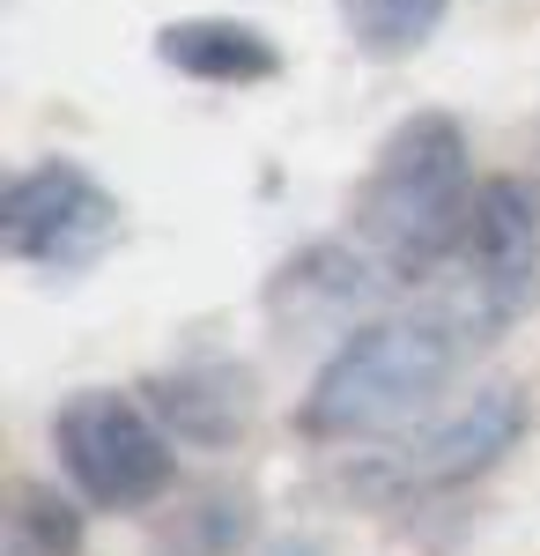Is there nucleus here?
Wrapping results in <instances>:
<instances>
[{
	"label": "nucleus",
	"instance_id": "5",
	"mask_svg": "<svg viewBox=\"0 0 540 556\" xmlns=\"http://www.w3.org/2000/svg\"><path fill=\"white\" fill-rule=\"evenodd\" d=\"M518 438H526V393L511 379H497V386H474L445 416H422L400 445L371 453L348 482H356L363 497H385V505L445 497V490H466L474 475H489Z\"/></svg>",
	"mask_w": 540,
	"mask_h": 556
},
{
	"label": "nucleus",
	"instance_id": "10",
	"mask_svg": "<svg viewBox=\"0 0 540 556\" xmlns=\"http://www.w3.org/2000/svg\"><path fill=\"white\" fill-rule=\"evenodd\" d=\"M340 8V30L356 52H371V60H408L422 45L437 38V23H445V8L452 0H333Z\"/></svg>",
	"mask_w": 540,
	"mask_h": 556
},
{
	"label": "nucleus",
	"instance_id": "1",
	"mask_svg": "<svg viewBox=\"0 0 540 556\" xmlns=\"http://www.w3.org/2000/svg\"><path fill=\"white\" fill-rule=\"evenodd\" d=\"M481 342L459 327L445 304L363 319L319 364V379H311L304 408H296V430L311 445H363V438L415 430L422 416H437V393L459 379V364Z\"/></svg>",
	"mask_w": 540,
	"mask_h": 556
},
{
	"label": "nucleus",
	"instance_id": "6",
	"mask_svg": "<svg viewBox=\"0 0 540 556\" xmlns=\"http://www.w3.org/2000/svg\"><path fill=\"white\" fill-rule=\"evenodd\" d=\"M126 208L97 172H82L75 156H44L30 172H15L8 201H0V245L23 267L44 275H89L97 260L119 245Z\"/></svg>",
	"mask_w": 540,
	"mask_h": 556
},
{
	"label": "nucleus",
	"instance_id": "8",
	"mask_svg": "<svg viewBox=\"0 0 540 556\" xmlns=\"http://www.w3.org/2000/svg\"><path fill=\"white\" fill-rule=\"evenodd\" d=\"M149 408L164 416V430L178 445H237L259 416V393H252V371L230 364V356H193L164 379L141 386Z\"/></svg>",
	"mask_w": 540,
	"mask_h": 556
},
{
	"label": "nucleus",
	"instance_id": "3",
	"mask_svg": "<svg viewBox=\"0 0 540 556\" xmlns=\"http://www.w3.org/2000/svg\"><path fill=\"white\" fill-rule=\"evenodd\" d=\"M52 453L97 513H149L178 482V438L149 401L119 386H75L52 408Z\"/></svg>",
	"mask_w": 540,
	"mask_h": 556
},
{
	"label": "nucleus",
	"instance_id": "9",
	"mask_svg": "<svg viewBox=\"0 0 540 556\" xmlns=\"http://www.w3.org/2000/svg\"><path fill=\"white\" fill-rule=\"evenodd\" d=\"M156 60L178 67L185 83H215V89H252L282 75V52L267 30L252 23H230V15H185V23H164L156 30Z\"/></svg>",
	"mask_w": 540,
	"mask_h": 556
},
{
	"label": "nucleus",
	"instance_id": "4",
	"mask_svg": "<svg viewBox=\"0 0 540 556\" xmlns=\"http://www.w3.org/2000/svg\"><path fill=\"white\" fill-rule=\"evenodd\" d=\"M445 312L474 342H497L540 304V186L533 178H481L474 215L445 260Z\"/></svg>",
	"mask_w": 540,
	"mask_h": 556
},
{
	"label": "nucleus",
	"instance_id": "2",
	"mask_svg": "<svg viewBox=\"0 0 540 556\" xmlns=\"http://www.w3.org/2000/svg\"><path fill=\"white\" fill-rule=\"evenodd\" d=\"M474 156H466V127L452 112H415L385 134L371 178L356 186L348 208V238L377 260V275H393L400 290L422 275H445L459 230L474 215Z\"/></svg>",
	"mask_w": 540,
	"mask_h": 556
},
{
	"label": "nucleus",
	"instance_id": "11",
	"mask_svg": "<svg viewBox=\"0 0 540 556\" xmlns=\"http://www.w3.org/2000/svg\"><path fill=\"white\" fill-rule=\"evenodd\" d=\"M82 549V513L52 482H15L8 490V556H75Z\"/></svg>",
	"mask_w": 540,
	"mask_h": 556
},
{
	"label": "nucleus",
	"instance_id": "7",
	"mask_svg": "<svg viewBox=\"0 0 540 556\" xmlns=\"http://www.w3.org/2000/svg\"><path fill=\"white\" fill-rule=\"evenodd\" d=\"M393 290L400 282L377 275V260L340 230V238H319V245L282 260V275L267 282V319L290 334H356L363 312Z\"/></svg>",
	"mask_w": 540,
	"mask_h": 556
},
{
	"label": "nucleus",
	"instance_id": "12",
	"mask_svg": "<svg viewBox=\"0 0 540 556\" xmlns=\"http://www.w3.org/2000/svg\"><path fill=\"white\" fill-rule=\"evenodd\" d=\"M252 534V505L237 490H208L164 527V556H237Z\"/></svg>",
	"mask_w": 540,
	"mask_h": 556
}]
</instances>
